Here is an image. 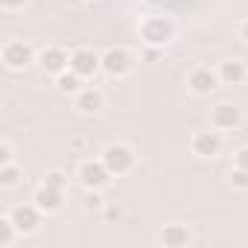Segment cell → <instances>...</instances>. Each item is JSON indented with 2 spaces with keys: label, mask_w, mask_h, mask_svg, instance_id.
I'll return each instance as SVG.
<instances>
[{
  "label": "cell",
  "mask_w": 248,
  "mask_h": 248,
  "mask_svg": "<svg viewBox=\"0 0 248 248\" xmlns=\"http://www.w3.org/2000/svg\"><path fill=\"white\" fill-rule=\"evenodd\" d=\"M38 67L44 73H50V76H59V73H64L70 67V53L62 50V47H44L38 53Z\"/></svg>",
  "instance_id": "obj_8"
},
{
  "label": "cell",
  "mask_w": 248,
  "mask_h": 248,
  "mask_svg": "<svg viewBox=\"0 0 248 248\" xmlns=\"http://www.w3.org/2000/svg\"><path fill=\"white\" fill-rule=\"evenodd\" d=\"M219 85V73L210 70V67H196L190 76H187V88L196 93V96H210Z\"/></svg>",
  "instance_id": "obj_10"
},
{
  "label": "cell",
  "mask_w": 248,
  "mask_h": 248,
  "mask_svg": "<svg viewBox=\"0 0 248 248\" xmlns=\"http://www.w3.org/2000/svg\"><path fill=\"white\" fill-rule=\"evenodd\" d=\"M9 216H12L18 233H35L38 225H41V216H44V213H41V210L35 207V202H32V204H21V207H15Z\"/></svg>",
  "instance_id": "obj_11"
},
{
  "label": "cell",
  "mask_w": 248,
  "mask_h": 248,
  "mask_svg": "<svg viewBox=\"0 0 248 248\" xmlns=\"http://www.w3.org/2000/svg\"><path fill=\"white\" fill-rule=\"evenodd\" d=\"M158 242H161L164 248H187V245H190V231H187L184 225H178V222L164 225V228L158 231Z\"/></svg>",
  "instance_id": "obj_14"
},
{
  "label": "cell",
  "mask_w": 248,
  "mask_h": 248,
  "mask_svg": "<svg viewBox=\"0 0 248 248\" xmlns=\"http://www.w3.org/2000/svg\"><path fill=\"white\" fill-rule=\"evenodd\" d=\"M0 59H3V64H6L9 70H27L32 62H38L32 44H27V41H6Z\"/></svg>",
  "instance_id": "obj_2"
},
{
  "label": "cell",
  "mask_w": 248,
  "mask_h": 248,
  "mask_svg": "<svg viewBox=\"0 0 248 248\" xmlns=\"http://www.w3.org/2000/svg\"><path fill=\"white\" fill-rule=\"evenodd\" d=\"M228 178H231V187H233V190H248V170H242V167H233Z\"/></svg>",
  "instance_id": "obj_20"
},
{
  "label": "cell",
  "mask_w": 248,
  "mask_h": 248,
  "mask_svg": "<svg viewBox=\"0 0 248 248\" xmlns=\"http://www.w3.org/2000/svg\"><path fill=\"white\" fill-rule=\"evenodd\" d=\"M85 207H88V210H105V199H102V193H99V190H88V196H85Z\"/></svg>",
  "instance_id": "obj_21"
},
{
  "label": "cell",
  "mask_w": 248,
  "mask_h": 248,
  "mask_svg": "<svg viewBox=\"0 0 248 248\" xmlns=\"http://www.w3.org/2000/svg\"><path fill=\"white\" fill-rule=\"evenodd\" d=\"M76 108H79L82 114H96V111L102 108V93H99L96 88H82V91L76 93Z\"/></svg>",
  "instance_id": "obj_15"
},
{
  "label": "cell",
  "mask_w": 248,
  "mask_h": 248,
  "mask_svg": "<svg viewBox=\"0 0 248 248\" xmlns=\"http://www.w3.org/2000/svg\"><path fill=\"white\" fill-rule=\"evenodd\" d=\"M76 178H79V184H82L85 190H102V187L111 181V172H108V167H105L102 158H99V161H82Z\"/></svg>",
  "instance_id": "obj_6"
},
{
  "label": "cell",
  "mask_w": 248,
  "mask_h": 248,
  "mask_svg": "<svg viewBox=\"0 0 248 248\" xmlns=\"http://www.w3.org/2000/svg\"><path fill=\"white\" fill-rule=\"evenodd\" d=\"M120 216H123V210H120V207L105 204V219H108V222H114V219H120Z\"/></svg>",
  "instance_id": "obj_25"
},
{
  "label": "cell",
  "mask_w": 248,
  "mask_h": 248,
  "mask_svg": "<svg viewBox=\"0 0 248 248\" xmlns=\"http://www.w3.org/2000/svg\"><path fill=\"white\" fill-rule=\"evenodd\" d=\"M18 184H21V167H18L15 161L0 167V187L12 190V187H18Z\"/></svg>",
  "instance_id": "obj_17"
},
{
  "label": "cell",
  "mask_w": 248,
  "mask_h": 248,
  "mask_svg": "<svg viewBox=\"0 0 248 248\" xmlns=\"http://www.w3.org/2000/svg\"><path fill=\"white\" fill-rule=\"evenodd\" d=\"M233 167H242V170H248V146L236 149V155H233Z\"/></svg>",
  "instance_id": "obj_23"
},
{
  "label": "cell",
  "mask_w": 248,
  "mask_h": 248,
  "mask_svg": "<svg viewBox=\"0 0 248 248\" xmlns=\"http://www.w3.org/2000/svg\"><path fill=\"white\" fill-rule=\"evenodd\" d=\"M82 82H85V79H82L76 70H70V67L56 76V88H59V93H64V96H76V93L82 91Z\"/></svg>",
  "instance_id": "obj_16"
},
{
  "label": "cell",
  "mask_w": 248,
  "mask_h": 248,
  "mask_svg": "<svg viewBox=\"0 0 248 248\" xmlns=\"http://www.w3.org/2000/svg\"><path fill=\"white\" fill-rule=\"evenodd\" d=\"M190 149L196 158H216L222 152V135L213 129V132H196L190 138Z\"/></svg>",
  "instance_id": "obj_9"
},
{
  "label": "cell",
  "mask_w": 248,
  "mask_h": 248,
  "mask_svg": "<svg viewBox=\"0 0 248 248\" xmlns=\"http://www.w3.org/2000/svg\"><path fill=\"white\" fill-rule=\"evenodd\" d=\"M146 3H164V0H146Z\"/></svg>",
  "instance_id": "obj_27"
},
{
  "label": "cell",
  "mask_w": 248,
  "mask_h": 248,
  "mask_svg": "<svg viewBox=\"0 0 248 248\" xmlns=\"http://www.w3.org/2000/svg\"><path fill=\"white\" fill-rule=\"evenodd\" d=\"M102 164L108 167L111 175H126L135 167V152L123 143H111V146L102 149Z\"/></svg>",
  "instance_id": "obj_5"
},
{
  "label": "cell",
  "mask_w": 248,
  "mask_h": 248,
  "mask_svg": "<svg viewBox=\"0 0 248 248\" xmlns=\"http://www.w3.org/2000/svg\"><path fill=\"white\" fill-rule=\"evenodd\" d=\"M12 146L9 143H0V167H3V164H12Z\"/></svg>",
  "instance_id": "obj_24"
},
{
  "label": "cell",
  "mask_w": 248,
  "mask_h": 248,
  "mask_svg": "<svg viewBox=\"0 0 248 248\" xmlns=\"http://www.w3.org/2000/svg\"><path fill=\"white\" fill-rule=\"evenodd\" d=\"M239 38H242V41L248 44V18H245V21L239 24Z\"/></svg>",
  "instance_id": "obj_26"
},
{
  "label": "cell",
  "mask_w": 248,
  "mask_h": 248,
  "mask_svg": "<svg viewBox=\"0 0 248 248\" xmlns=\"http://www.w3.org/2000/svg\"><path fill=\"white\" fill-rule=\"evenodd\" d=\"M32 202H35V207H38L44 216H50V213H59V210H62L64 193H62V190H53V187H47V184H41V187L35 190Z\"/></svg>",
  "instance_id": "obj_12"
},
{
  "label": "cell",
  "mask_w": 248,
  "mask_h": 248,
  "mask_svg": "<svg viewBox=\"0 0 248 248\" xmlns=\"http://www.w3.org/2000/svg\"><path fill=\"white\" fill-rule=\"evenodd\" d=\"M44 184H47V187H53V190H62V193H64V190H67V184H70V178H67L62 170H53V172H47V175H44Z\"/></svg>",
  "instance_id": "obj_19"
},
{
  "label": "cell",
  "mask_w": 248,
  "mask_h": 248,
  "mask_svg": "<svg viewBox=\"0 0 248 248\" xmlns=\"http://www.w3.org/2000/svg\"><path fill=\"white\" fill-rule=\"evenodd\" d=\"M30 3V0H0V6H3L6 12H18V9H24Z\"/></svg>",
  "instance_id": "obj_22"
},
{
  "label": "cell",
  "mask_w": 248,
  "mask_h": 248,
  "mask_svg": "<svg viewBox=\"0 0 248 248\" xmlns=\"http://www.w3.org/2000/svg\"><path fill=\"white\" fill-rule=\"evenodd\" d=\"M138 35L146 47H167L175 38V24L167 15H146L138 24Z\"/></svg>",
  "instance_id": "obj_1"
},
{
  "label": "cell",
  "mask_w": 248,
  "mask_h": 248,
  "mask_svg": "<svg viewBox=\"0 0 248 248\" xmlns=\"http://www.w3.org/2000/svg\"><path fill=\"white\" fill-rule=\"evenodd\" d=\"M70 70H76L82 79H93L102 70V56H96L91 47H79L70 53Z\"/></svg>",
  "instance_id": "obj_7"
},
{
  "label": "cell",
  "mask_w": 248,
  "mask_h": 248,
  "mask_svg": "<svg viewBox=\"0 0 248 248\" xmlns=\"http://www.w3.org/2000/svg\"><path fill=\"white\" fill-rule=\"evenodd\" d=\"M15 236H18V228L12 222V216H0V248H9Z\"/></svg>",
  "instance_id": "obj_18"
},
{
  "label": "cell",
  "mask_w": 248,
  "mask_h": 248,
  "mask_svg": "<svg viewBox=\"0 0 248 248\" xmlns=\"http://www.w3.org/2000/svg\"><path fill=\"white\" fill-rule=\"evenodd\" d=\"M216 73H219V82H222V85H242V82L248 79V67H245V62H239V59H225V62H219Z\"/></svg>",
  "instance_id": "obj_13"
},
{
  "label": "cell",
  "mask_w": 248,
  "mask_h": 248,
  "mask_svg": "<svg viewBox=\"0 0 248 248\" xmlns=\"http://www.w3.org/2000/svg\"><path fill=\"white\" fill-rule=\"evenodd\" d=\"M242 126V108L233 102H216L210 108V129L216 132H233Z\"/></svg>",
  "instance_id": "obj_3"
},
{
  "label": "cell",
  "mask_w": 248,
  "mask_h": 248,
  "mask_svg": "<svg viewBox=\"0 0 248 248\" xmlns=\"http://www.w3.org/2000/svg\"><path fill=\"white\" fill-rule=\"evenodd\" d=\"M102 70L111 79H123L135 70V56L126 47H111L108 53H102Z\"/></svg>",
  "instance_id": "obj_4"
}]
</instances>
